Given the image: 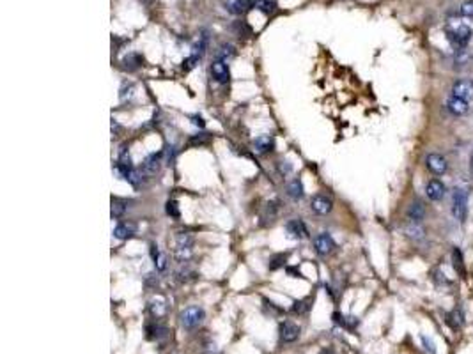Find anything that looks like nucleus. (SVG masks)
I'll return each instance as SVG.
<instances>
[{"label": "nucleus", "mask_w": 473, "mask_h": 354, "mask_svg": "<svg viewBox=\"0 0 473 354\" xmlns=\"http://www.w3.org/2000/svg\"><path fill=\"white\" fill-rule=\"evenodd\" d=\"M149 312H151V316L156 317V319L165 317V313H167V301H165L163 298H160V296H156V298L151 299V303H149Z\"/></svg>", "instance_id": "f3484780"}, {"label": "nucleus", "mask_w": 473, "mask_h": 354, "mask_svg": "<svg viewBox=\"0 0 473 354\" xmlns=\"http://www.w3.org/2000/svg\"><path fill=\"white\" fill-rule=\"evenodd\" d=\"M452 214L457 221L464 223L468 216V193L463 188H456L452 195Z\"/></svg>", "instance_id": "f03ea898"}, {"label": "nucleus", "mask_w": 473, "mask_h": 354, "mask_svg": "<svg viewBox=\"0 0 473 354\" xmlns=\"http://www.w3.org/2000/svg\"><path fill=\"white\" fill-rule=\"evenodd\" d=\"M445 191H447L445 184H443L442 181H438V179H431V181L425 184V195H427L431 200H434V202L442 200L443 195H445Z\"/></svg>", "instance_id": "9b49d317"}, {"label": "nucleus", "mask_w": 473, "mask_h": 354, "mask_svg": "<svg viewBox=\"0 0 473 354\" xmlns=\"http://www.w3.org/2000/svg\"><path fill=\"white\" fill-rule=\"evenodd\" d=\"M175 243H177V248H192L193 238L190 234H185V232H179L175 235Z\"/></svg>", "instance_id": "cd10ccee"}, {"label": "nucleus", "mask_w": 473, "mask_h": 354, "mask_svg": "<svg viewBox=\"0 0 473 354\" xmlns=\"http://www.w3.org/2000/svg\"><path fill=\"white\" fill-rule=\"evenodd\" d=\"M277 211H278V207H277V204H275V202L266 204V207H264V213H263V220L264 221H273L275 216H277Z\"/></svg>", "instance_id": "c85d7f7f"}, {"label": "nucleus", "mask_w": 473, "mask_h": 354, "mask_svg": "<svg viewBox=\"0 0 473 354\" xmlns=\"http://www.w3.org/2000/svg\"><path fill=\"white\" fill-rule=\"evenodd\" d=\"M211 74L218 84H227L229 78H231V71H229V64L225 60L216 59L211 64Z\"/></svg>", "instance_id": "1a4fd4ad"}, {"label": "nucleus", "mask_w": 473, "mask_h": 354, "mask_svg": "<svg viewBox=\"0 0 473 354\" xmlns=\"http://www.w3.org/2000/svg\"><path fill=\"white\" fill-rule=\"evenodd\" d=\"M161 158H163V151L149 154L148 158L144 160L142 167H140V174H142V176H144V177H151V176H155V174H158V170H160V167H161Z\"/></svg>", "instance_id": "20e7f679"}, {"label": "nucleus", "mask_w": 473, "mask_h": 354, "mask_svg": "<svg viewBox=\"0 0 473 354\" xmlns=\"http://www.w3.org/2000/svg\"><path fill=\"white\" fill-rule=\"evenodd\" d=\"M192 123L195 124V126H199V128H204V121H202V117H192Z\"/></svg>", "instance_id": "e433bc0d"}, {"label": "nucleus", "mask_w": 473, "mask_h": 354, "mask_svg": "<svg viewBox=\"0 0 473 354\" xmlns=\"http://www.w3.org/2000/svg\"><path fill=\"white\" fill-rule=\"evenodd\" d=\"M425 216V206L420 202V200H415L410 207H408V218L411 221H422Z\"/></svg>", "instance_id": "a211bd4d"}, {"label": "nucleus", "mask_w": 473, "mask_h": 354, "mask_svg": "<svg viewBox=\"0 0 473 354\" xmlns=\"http://www.w3.org/2000/svg\"><path fill=\"white\" fill-rule=\"evenodd\" d=\"M167 214L172 218H179V206L175 200H168L167 202Z\"/></svg>", "instance_id": "473e14b6"}, {"label": "nucleus", "mask_w": 473, "mask_h": 354, "mask_svg": "<svg viewBox=\"0 0 473 354\" xmlns=\"http://www.w3.org/2000/svg\"><path fill=\"white\" fill-rule=\"evenodd\" d=\"M285 230H287L289 238L293 239H305L307 235H309V232H307V227L303 225L302 220H291L285 223Z\"/></svg>", "instance_id": "f8f14e48"}, {"label": "nucleus", "mask_w": 473, "mask_h": 354, "mask_svg": "<svg viewBox=\"0 0 473 354\" xmlns=\"http://www.w3.org/2000/svg\"><path fill=\"white\" fill-rule=\"evenodd\" d=\"M459 14L466 18H473V0H466L459 6Z\"/></svg>", "instance_id": "7c9ffc66"}, {"label": "nucleus", "mask_w": 473, "mask_h": 354, "mask_svg": "<svg viewBox=\"0 0 473 354\" xmlns=\"http://www.w3.org/2000/svg\"><path fill=\"white\" fill-rule=\"evenodd\" d=\"M425 165H427V169L431 170L432 174H436V176H443V174L449 170L447 160L443 158L442 154H436V152H432V154H429L427 158H425Z\"/></svg>", "instance_id": "6e6552de"}, {"label": "nucleus", "mask_w": 473, "mask_h": 354, "mask_svg": "<svg viewBox=\"0 0 473 354\" xmlns=\"http://www.w3.org/2000/svg\"><path fill=\"white\" fill-rule=\"evenodd\" d=\"M319 354H332V352H330V351H328V349H322V351H321V352H319Z\"/></svg>", "instance_id": "58836bf2"}, {"label": "nucleus", "mask_w": 473, "mask_h": 354, "mask_svg": "<svg viewBox=\"0 0 473 354\" xmlns=\"http://www.w3.org/2000/svg\"><path fill=\"white\" fill-rule=\"evenodd\" d=\"M447 110L454 115H464L468 112V103L464 99L456 98V96H450L447 99Z\"/></svg>", "instance_id": "2eb2a0df"}, {"label": "nucleus", "mask_w": 473, "mask_h": 354, "mask_svg": "<svg viewBox=\"0 0 473 354\" xmlns=\"http://www.w3.org/2000/svg\"><path fill=\"white\" fill-rule=\"evenodd\" d=\"M473 32L468 25H456V27H447V39L456 50H464L470 43Z\"/></svg>", "instance_id": "f257e3e1"}, {"label": "nucleus", "mask_w": 473, "mask_h": 354, "mask_svg": "<svg viewBox=\"0 0 473 354\" xmlns=\"http://www.w3.org/2000/svg\"><path fill=\"white\" fill-rule=\"evenodd\" d=\"M167 337V328L155 324V326H148V338L149 340H161Z\"/></svg>", "instance_id": "4be33fe9"}, {"label": "nucleus", "mask_w": 473, "mask_h": 354, "mask_svg": "<svg viewBox=\"0 0 473 354\" xmlns=\"http://www.w3.org/2000/svg\"><path fill=\"white\" fill-rule=\"evenodd\" d=\"M206 319V312L200 306H188L181 312V324L186 330H195Z\"/></svg>", "instance_id": "7ed1b4c3"}, {"label": "nucleus", "mask_w": 473, "mask_h": 354, "mask_svg": "<svg viewBox=\"0 0 473 354\" xmlns=\"http://www.w3.org/2000/svg\"><path fill=\"white\" fill-rule=\"evenodd\" d=\"M253 7V0H234V2L229 6V11H232L234 14H243L248 9Z\"/></svg>", "instance_id": "aec40b11"}, {"label": "nucleus", "mask_w": 473, "mask_h": 354, "mask_svg": "<svg viewBox=\"0 0 473 354\" xmlns=\"http://www.w3.org/2000/svg\"><path fill=\"white\" fill-rule=\"evenodd\" d=\"M422 342H424V345H425V351L431 352V354H436V349H434V344H432V340H429L427 337H422Z\"/></svg>", "instance_id": "c9c22d12"}, {"label": "nucleus", "mask_w": 473, "mask_h": 354, "mask_svg": "<svg viewBox=\"0 0 473 354\" xmlns=\"http://www.w3.org/2000/svg\"><path fill=\"white\" fill-rule=\"evenodd\" d=\"M234 55H236V48L232 45H222L220 48L216 50V59L225 60V62H229Z\"/></svg>", "instance_id": "412c9836"}, {"label": "nucleus", "mask_w": 473, "mask_h": 354, "mask_svg": "<svg viewBox=\"0 0 473 354\" xmlns=\"http://www.w3.org/2000/svg\"><path fill=\"white\" fill-rule=\"evenodd\" d=\"M310 306H312V301L310 299H300V301H295L291 306V312L293 313H298V316H302V313L309 312Z\"/></svg>", "instance_id": "bb28decb"}, {"label": "nucleus", "mask_w": 473, "mask_h": 354, "mask_svg": "<svg viewBox=\"0 0 473 354\" xmlns=\"http://www.w3.org/2000/svg\"><path fill=\"white\" fill-rule=\"evenodd\" d=\"M310 207H312V211L315 214H321V216H324V214L332 213L333 200L330 199L328 195H324V193H317V195H314L312 200H310Z\"/></svg>", "instance_id": "39448f33"}, {"label": "nucleus", "mask_w": 473, "mask_h": 354, "mask_svg": "<svg viewBox=\"0 0 473 354\" xmlns=\"http://www.w3.org/2000/svg\"><path fill=\"white\" fill-rule=\"evenodd\" d=\"M253 149H256V152H259V154H268V152H271L275 149L273 137H270V135H261V137H257L256 140H253Z\"/></svg>", "instance_id": "ddd939ff"}, {"label": "nucleus", "mask_w": 473, "mask_h": 354, "mask_svg": "<svg viewBox=\"0 0 473 354\" xmlns=\"http://www.w3.org/2000/svg\"><path fill=\"white\" fill-rule=\"evenodd\" d=\"M452 96L459 99H464V101H471L473 99V80H457L456 84L452 85Z\"/></svg>", "instance_id": "423d86ee"}, {"label": "nucleus", "mask_w": 473, "mask_h": 354, "mask_svg": "<svg viewBox=\"0 0 473 354\" xmlns=\"http://www.w3.org/2000/svg\"><path fill=\"white\" fill-rule=\"evenodd\" d=\"M452 260H454V267L459 274H466V269H464V262H463V253H461L459 248H454L452 252Z\"/></svg>", "instance_id": "a878e982"}, {"label": "nucleus", "mask_w": 473, "mask_h": 354, "mask_svg": "<svg viewBox=\"0 0 473 354\" xmlns=\"http://www.w3.org/2000/svg\"><path fill=\"white\" fill-rule=\"evenodd\" d=\"M287 195L291 196L293 200H302L303 195H305V188H303L302 179H293L287 186Z\"/></svg>", "instance_id": "6ab92c4d"}, {"label": "nucleus", "mask_w": 473, "mask_h": 354, "mask_svg": "<svg viewBox=\"0 0 473 354\" xmlns=\"http://www.w3.org/2000/svg\"><path fill=\"white\" fill-rule=\"evenodd\" d=\"M253 7L263 14H271L277 7V4L273 0H253Z\"/></svg>", "instance_id": "5701e85b"}, {"label": "nucleus", "mask_w": 473, "mask_h": 354, "mask_svg": "<svg viewBox=\"0 0 473 354\" xmlns=\"http://www.w3.org/2000/svg\"><path fill=\"white\" fill-rule=\"evenodd\" d=\"M123 62H124V67H126V69L133 71V69H137V67L142 66V57L137 55V53H130L128 57H124Z\"/></svg>", "instance_id": "393cba45"}, {"label": "nucleus", "mask_w": 473, "mask_h": 354, "mask_svg": "<svg viewBox=\"0 0 473 354\" xmlns=\"http://www.w3.org/2000/svg\"><path fill=\"white\" fill-rule=\"evenodd\" d=\"M314 248L319 255H330L335 248V241L332 239V235L326 234V232H321L314 238Z\"/></svg>", "instance_id": "0eeeda50"}, {"label": "nucleus", "mask_w": 473, "mask_h": 354, "mask_svg": "<svg viewBox=\"0 0 473 354\" xmlns=\"http://www.w3.org/2000/svg\"><path fill=\"white\" fill-rule=\"evenodd\" d=\"M287 273L289 274H293L295 278H302V273H300L298 269H293V267H287Z\"/></svg>", "instance_id": "4c0bfd02"}, {"label": "nucleus", "mask_w": 473, "mask_h": 354, "mask_svg": "<svg viewBox=\"0 0 473 354\" xmlns=\"http://www.w3.org/2000/svg\"><path fill=\"white\" fill-rule=\"evenodd\" d=\"M126 209H128V202H126V200H121V199H114L112 200V218L124 216Z\"/></svg>", "instance_id": "b1692460"}, {"label": "nucleus", "mask_w": 473, "mask_h": 354, "mask_svg": "<svg viewBox=\"0 0 473 354\" xmlns=\"http://www.w3.org/2000/svg\"><path fill=\"white\" fill-rule=\"evenodd\" d=\"M404 234H406L410 239L420 241V239H424V235H425V228L422 227L420 221H411L410 220L406 225H404Z\"/></svg>", "instance_id": "4468645a"}, {"label": "nucleus", "mask_w": 473, "mask_h": 354, "mask_svg": "<svg viewBox=\"0 0 473 354\" xmlns=\"http://www.w3.org/2000/svg\"><path fill=\"white\" fill-rule=\"evenodd\" d=\"M135 230H137V227H135L133 223L123 221V223H117L116 227H114V238L124 241V239H130L131 235L135 234Z\"/></svg>", "instance_id": "dca6fc26"}, {"label": "nucleus", "mask_w": 473, "mask_h": 354, "mask_svg": "<svg viewBox=\"0 0 473 354\" xmlns=\"http://www.w3.org/2000/svg\"><path fill=\"white\" fill-rule=\"evenodd\" d=\"M153 262H155V267L158 271H163L165 267H167V257H165L163 253H160V255H158L156 259L153 260Z\"/></svg>", "instance_id": "f704fd0d"}, {"label": "nucleus", "mask_w": 473, "mask_h": 354, "mask_svg": "<svg viewBox=\"0 0 473 354\" xmlns=\"http://www.w3.org/2000/svg\"><path fill=\"white\" fill-rule=\"evenodd\" d=\"M285 260H287V253H278V255H275L273 259L270 260V269H277V267L284 266Z\"/></svg>", "instance_id": "c756f323"}, {"label": "nucleus", "mask_w": 473, "mask_h": 354, "mask_svg": "<svg viewBox=\"0 0 473 354\" xmlns=\"http://www.w3.org/2000/svg\"><path fill=\"white\" fill-rule=\"evenodd\" d=\"M199 60H200V57H197V55H193V53H192V55H190L188 59L183 62V69H185V71L192 69V67H195L197 64H199Z\"/></svg>", "instance_id": "72a5a7b5"}, {"label": "nucleus", "mask_w": 473, "mask_h": 354, "mask_svg": "<svg viewBox=\"0 0 473 354\" xmlns=\"http://www.w3.org/2000/svg\"><path fill=\"white\" fill-rule=\"evenodd\" d=\"M133 91H135V85L133 84H124L123 87H121V101H126V98L130 99L131 96H133Z\"/></svg>", "instance_id": "2f4dec72"}, {"label": "nucleus", "mask_w": 473, "mask_h": 354, "mask_svg": "<svg viewBox=\"0 0 473 354\" xmlns=\"http://www.w3.org/2000/svg\"><path fill=\"white\" fill-rule=\"evenodd\" d=\"M278 331H280V340L285 342V344H291V342L298 340L300 337V326L295 323H289V321L282 323Z\"/></svg>", "instance_id": "9d476101"}]
</instances>
